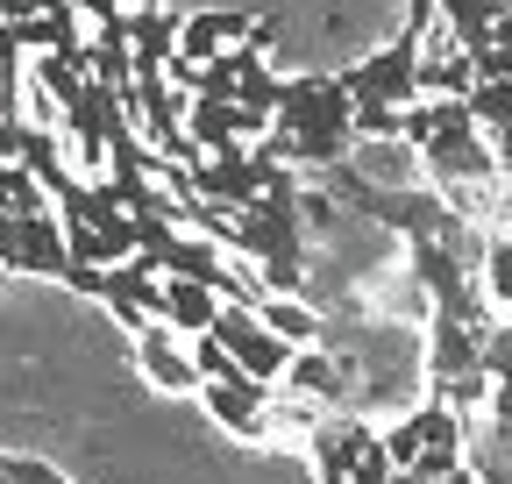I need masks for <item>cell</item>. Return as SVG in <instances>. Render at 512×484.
Returning a JSON list of instances; mask_svg holds the SVG:
<instances>
[{"label": "cell", "instance_id": "7a4b0ae2", "mask_svg": "<svg viewBox=\"0 0 512 484\" xmlns=\"http://www.w3.org/2000/svg\"><path fill=\"white\" fill-rule=\"evenodd\" d=\"M342 86L356 107H413L420 100V36L399 29V43H384L356 72H342Z\"/></svg>", "mask_w": 512, "mask_h": 484}, {"label": "cell", "instance_id": "277c9868", "mask_svg": "<svg viewBox=\"0 0 512 484\" xmlns=\"http://www.w3.org/2000/svg\"><path fill=\"white\" fill-rule=\"evenodd\" d=\"M128 121V93H114V86H100V79H86V93L64 107V129H72V150L86 157V164H100L107 157V143H114V129Z\"/></svg>", "mask_w": 512, "mask_h": 484}, {"label": "cell", "instance_id": "52a82bcc", "mask_svg": "<svg viewBox=\"0 0 512 484\" xmlns=\"http://www.w3.org/2000/svg\"><path fill=\"white\" fill-rule=\"evenodd\" d=\"M136 356H143V378H150L157 392H200V385H207L200 363H192V342H178L164 321H150V328L136 335Z\"/></svg>", "mask_w": 512, "mask_h": 484}, {"label": "cell", "instance_id": "9c48e42d", "mask_svg": "<svg viewBox=\"0 0 512 484\" xmlns=\"http://www.w3.org/2000/svg\"><path fill=\"white\" fill-rule=\"evenodd\" d=\"M221 307L228 299L214 292V285H200V278H164V299H157V321L171 328V335H214V321H221Z\"/></svg>", "mask_w": 512, "mask_h": 484}, {"label": "cell", "instance_id": "2e32d148", "mask_svg": "<svg viewBox=\"0 0 512 484\" xmlns=\"http://www.w3.org/2000/svg\"><path fill=\"white\" fill-rule=\"evenodd\" d=\"M0 207H8V214H50V193L36 186V171L29 164H8V157H0Z\"/></svg>", "mask_w": 512, "mask_h": 484}, {"label": "cell", "instance_id": "6da1fadb", "mask_svg": "<svg viewBox=\"0 0 512 484\" xmlns=\"http://www.w3.org/2000/svg\"><path fill=\"white\" fill-rule=\"evenodd\" d=\"M356 143V100L335 72H299L278 93V129L264 136L271 157L285 164H313V171H335Z\"/></svg>", "mask_w": 512, "mask_h": 484}, {"label": "cell", "instance_id": "d6986e66", "mask_svg": "<svg viewBox=\"0 0 512 484\" xmlns=\"http://www.w3.org/2000/svg\"><path fill=\"white\" fill-rule=\"evenodd\" d=\"M29 129H36L29 114H15V107H0V157H8V164H22V143H29Z\"/></svg>", "mask_w": 512, "mask_h": 484}, {"label": "cell", "instance_id": "7c38bea8", "mask_svg": "<svg viewBox=\"0 0 512 484\" xmlns=\"http://www.w3.org/2000/svg\"><path fill=\"white\" fill-rule=\"evenodd\" d=\"M470 114H477V129H491V150H498V164L512 171V72H505V79H477Z\"/></svg>", "mask_w": 512, "mask_h": 484}, {"label": "cell", "instance_id": "9a60e30c", "mask_svg": "<svg viewBox=\"0 0 512 484\" xmlns=\"http://www.w3.org/2000/svg\"><path fill=\"white\" fill-rule=\"evenodd\" d=\"M285 385H292V392H313V399H335V406H342V363H328V356L299 349V356H292V371H285Z\"/></svg>", "mask_w": 512, "mask_h": 484}, {"label": "cell", "instance_id": "44dd1931", "mask_svg": "<svg viewBox=\"0 0 512 484\" xmlns=\"http://www.w3.org/2000/svg\"><path fill=\"white\" fill-rule=\"evenodd\" d=\"M8 484H64V477H57L50 463H36V456H15V463H8Z\"/></svg>", "mask_w": 512, "mask_h": 484}, {"label": "cell", "instance_id": "4fadbf2b", "mask_svg": "<svg viewBox=\"0 0 512 484\" xmlns=\"http://www.w3.org/2000/svg\"><path fill=\"white\" fill-rule=\"evenodd\" d=\"M256 314H264V328H271V335H285L292 349H306V342L320 335V314L306 307V299H285V292H271V299H264Z\"/></svg>", "mask_w": 512, "mask_h": 484}, {"label": "cell", "instance_id": "8992f818", "mask_svg": "<svg viewBox=\"0 0 512 484\" xmlns=\"http://www.w3.org/2000/svg\"><path fill=\"white\" fill-rule=\"evenodd\" d=\"M100 299H107V314L121 321V328H150L157 321V299H164V271H150L143 257H128V264H114L107 271V285H100Z\"/></svg>", "mask_w": 512, "mask_h": 484}, {"label": "cell", "instance_id": "ac0fdd59", "mask_svg": "<svg viewBox=\"0 0 512 484\" xmlns=\"http://www.w3.org/2000/svg\"><path fill=\"white\" fill-rule=\"evenodd\" d=\"M384 449H392V463H399V470H413V463H420V449H427V420H420V413H406L399 428H384Z\"/></svg>", "mask_w": 512, "mask_h": 484}, {"label": "cell", "instance_id": "ffe728a7", "mask_svg": "<svg viewBox=\"0 0 512 484\" xmlns=\"http://www.w3.org/2000/svg\"><path fill=\"white\" fill-rule=\"evenodd\" d=\"M491 413H498V428H512V363L491 371Z\"/></svg>", "mask_w": 512, "mask_h": 484}, {"label": "cell", "instance_id": "5b68a950", "mask_svg": "<svg viewBox=\"0 0 512 484\" xmlns=\"http://www.w3.org/2000/svg\"><path fill=\"white\" fill-rule=\"evenodd\" d=\"M200 399H207V413L221 420L228 435H242V442H264L271 435V399H264V385H256L249 371H235V378H214V385H200Z\"/></svg>", "mask_w": 512, "mask_h": 484}, {"label": "cell", "instance_id": "7402d4cb", "mask_svg": "<svg viewBox=\"0 0 512 484\" xmlns=\"http://www.w3.org/2000/svg\"><path fill=\"white\" fill-rule=\"evenodd\" d=\"M128 8H157V0H128Z\"/></svg>", "mask_w": 512, "mask_h": 484}, {"label": "cell", "instance_id": "3957f363", "mask_svg": "<svg viewBox=\"0 0 512 484\" xmlns=\"http://www.w3.org/2000/svg\"><path fill=\"white\" fill-rule=\"evenodd\" d=\"M214 335H221V349L242 363V371H249L256 385H278V378L292 371V356H299L285 335H271V328H264V314H256V307H235V299L221 307Z\"/></svg>", "mask_w": 512, "mask_h": 484}, {"label": "cell", "instance_id": "5bb4252c", "mask_svg": "<svg viewBox=\"0 0 512 484\" xmlns=\"http://www.w3.org/2000/svg\"><path fill=\"white\" fill-rule=\"evenodd\" d=\"M22 164L36 171V186H43L50 200H57V186H72V178H79L72 164H64V157H57V136L43 129V121H36V129H29V143H22Z\"/></svg>", "mask_w": 512, "mask_h": 484}, {"label": "cell", "instance_id": "e0dca14e", "mask_svg": "<svg viewBox=\"0 0 512 484\" xmlns=\"http://www.w3.org/2000/svg\"><path fill=\"white\" fill-rule=\"evenodd\" d=\"M484 292L512 314V235L505 242H484Z\"/></svg>", "mask_w": 512, "mask_h": 484}, {"label": "cell", "instance_id": "30bf717a", "mask_svg": "<svg viewBox=\"0 0 512 484\" xmlns=\"http://www.w3.org/2000/svg\"><path fill=\"white\" fill-rule=\"evenodd\" d=\"M178 15H164V8H128V50H136V72H157V65H171L178 57Z\"/></svg>", "mask_w": 512, "mask_h": 484}, {"label": "cell", "instance_id": "ba28073f", "mask_svg": "<svg viewBox=\"0 0 512 484\" xmlns=\"http://www.w3.org/2000/svg\"><path fill=\"white\" fill-rule=\"evenodd\" d=\"M470 371H484V335L470 321H456V314H434V328H427V378L456 385Z\"/></svg>", "mask_w": 512, "mask_h": 484}, {"label": "cell", "instance_id": "8fae6325", "mask_svg": "<svg viewBox=\"0 0 512 484\" xmlns=\"http://www.w3.org/2000/svg\"><path fill=\"white\" fill-rule=\"evenodd\" d=\"M441 22H448V36L477 57V50H491L505 36V0H441Z\"/></svg>", "mask_w": 512, "mask_h": 484}]
</instances>
